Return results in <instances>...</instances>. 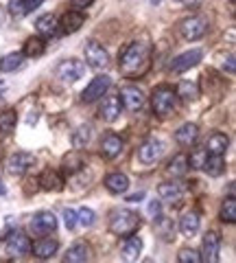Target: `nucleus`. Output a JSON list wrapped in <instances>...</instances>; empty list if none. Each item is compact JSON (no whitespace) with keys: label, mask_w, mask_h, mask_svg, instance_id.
<instances>
[{"label":"nucleus","mask_w":236,"mask_h":263,"mask_svg":"<svg viewBox=\"0 0 236 263\" xmlns=\"http://www.w3.org/2000/svg\"><path fill=\"white\" fill-rule=\"evenodd\" d=\"M118 66L125 77H138L149 66V53L140 42H132L123 48V53L118 57Z\"/></svg>","instance_id":"obj_1"},{"label":"nucleus","mask_w":236,"mask_h":263,"mask_svg":"<svg viewBox=\"0 0 236 263\" xmlns=\"http://www.w3.org/2000/svg\"><path fill=\"white\" fill-rule=\"evenodd\" d=\"M138 228H140V217L134 211L116 209L110 213V230L114 235L127 237V235H134Z\"/></svg>","instance_id":"obj_2"},{"label":"nucleus","mask_w":236,"mask_h":263,"mask_svg":"<svg viewBox=\"0 0 236 263\" xmlns=\"http://www.w3.org/2000/svg\"><path fill=\"white\" fill-rule=\"evenodd\" d=\"M151 108L158 117H166L177 108V95L168 86H160L151 97Z\"/></svg>","instance_id":"obj_3"},{"label":"nucleus","mask_w":236,"mask_h":263,"mask_svg":"<svg viewBox=\"0 0 236 263\" xmlns=\"http://www.w3.org/2000/svg\"><path fill=\"white\" fill-rule=\"evenodd\" d=\"M208 31V20L203 18V15H190V18H184L180 22V33L184 40H190V42H195V40H201L203 35H206Z\"/></svg>","instance_id":"obj_4"},{"label":"nucleus","mask_w":236,"mask_h":263,"mask_svg":"<svg viewBox=\"0 0 236 263\" xmlns=\"http://www.w3.org/2000/svg\"><path fill=\"white\" fill-rule=\"evenodd\" d=\"M55 228H57V217L53 215L51 211H39L29 221V230H31V235H35V237L53 233Z\"/></svg>","instance_id":"obj_5"},{"label":"nucleus","mask_w":236,"mask_h":263,"mask_svg":"<svg viewBox=\"0 0 236 263\" xmlns=\"http://www.w3.org/2000/svg\"><path fill=\"white\" fill-rule=\"evenodd\" d=\"M85 62L90 64L92 68H96V70H105L110 66V55L103 48V44L90 40V42L85 44Z\"/></svg>","instance_id":"obj_6"},{"label":"nucleus","mask_w":236,"mask_h":263,"mask_svg":"<svg viewBox=\"0 0 236 263\" xmlns=\"http://www.w3.org/2000/svg\"><path fill=\"white\" fill-rule=\"evenodd\" d=\"M85 75V64L79 60H66L57 66V77H59L63 84H72V81H79Z\"/></svg>","instance_id":"obj_7"},{"label":"nucleus","mask_w":236,"mask_h":263,"mask_svg":"<svg viewBox=\"0 0 236 263\" xmlns=\"http://www.w3.org/2000/svg\"><path fill=\"white\" fill-rule=\"evenodd\" d=\"M203 60V53L199 48H192V51H186V53H180L177 57H173L168 64V70L170 72H184V70H190L192 66H197L199 62Z\"/></svg>","instance_id":"obj_8"},{"label":"nucleus","mask_w":236,"mask_h":263,"mask_svg":"<svg viewBox=\"0 0 236 263\" xmlns=\"http://www.w3.org/2000/svg\"><path fill=\"white\" fill-rule=\"evenodd\" d=\"M110 86H112V79H110L108 75L94 77V79L90 81V86L83 90L81 99H83V103H94V101H99V99L110 90Z\"/></svg>","instance_id":"obj_9"},{"label":"nucleus","mask_w":236,"mask_h":263,"mask_svg":"<svg viewBox=\"0 0 236 263\" xmlns=\"http://www.w3.org/2000/svg\"><path fill=\"white\" fill-rule=\"evenodd\" d=\"M35 164V158L31 154H24V152H20V154H13L9 160H7V174L9 176H24L27 171L31 169Z\"/></svg>","instance_id":"obj_10"},{"label":"nucleus","mask_w":236,"mask_h":263,"mask_svg":"<svg viewBox=\"0 0 236 263\" xmlns=\"http://www.w3.org/2000/svg\"><path fill=\"white\" fill-rule=\"evenodd\" d=\"M118 99H120V103H123L129 112H140L142 105H144L142 90L136 88V86H125L123 90H120V97Z\"/></svg>","instance_id":"obj_11"},{"label":"nucleus","mask_w":236,"mask_h":263,"mask_svg":"<svg viewBox=\"0 0 236 263\" xmlns=\"http://www.w3.org/2000/svg\"><path fill=\"white\" fill-rule=\"evenodd\" d=\"M164 154V145L156 138H151V141H146L140 145V149H138V160L144 162V164H153L158 162V158Z\"/></svg>","instance_id":"obj_12"},{"label":"nucleus","mask_w":236,"mask_h":263,"mask_svg":"<svg viewBox=\"0 0 236 263\" xmlns=\"http://www.w3.org/2000/svg\"><path fill=\"white\" fill-rule=\"evenodd\" d=\"M219 252H221V237L214 230H210V233L203 237V254L201 259L208 261V263H217L219 261Z\"/></svg>","instance_id":"obj_13"},{"label":"nucleus","mask_w":236,"mask_h":263,"mask_svg":"<svg viewBox=\"0 0 236 263\" xmlns=\"http://www.w3.org/2000/svg\"><path fill=\"white\" fill-rule=\"evenodd\" d=\"M31 250H33V254L37 259H51V257H55V254H57V250H59V241L42 235V239H37L35 243H31Z\"/></svg>","instance_id":"obj_14"},{"label":"nucleus","mask_w":236,"mask_h":263,"mask_svg":"<svg viewBox=\"0 0 236 263\" xmlns=\"http://www.w3.org/2000/svg\"><path fill=\"white\" fill-rule=\"evenodd\" d=\"M7 252L13 254V257H22V254L31 252V241H29V237L22 235V233L9 235V239H7Z\"/></svg>","instance_id":"obj_15"},{"label":"nucleus","mask_w":236,"mask_h":263,"mask_svg":"<svg viewBox=\"0 0 236 263\" xmlns=\"http://www.w3.org/2000/svg\"><path fill=\"white\" fill-rule=\"evenodd\" d=\"M120 252H123V257L127 261H136L138 257H140V252H142V239L140 237H136V235H127L123 246H120Z\"/></svg>","instance_id":"obj_16"},{"label":"nucleus","mask_w":236,"mask_h":263,"mask_svg":"<svg viewBox=\"0 0 236 263\" xmlns=\"http://www.w3.org/2000/svg\"><path fill=\"white\" fill-rule=\"evenodd\" d=\"M105 189L114 195L125 193L129 189V178L125 174H120V171H114V174H110L108 178H105Z\"/></svg>","instance_id":"obj_17"},{"label":"nucleus","mask_w":236,"mask_h":263,"mask_svg":"<svg viewBox=\"0 0 236 263\" xmlns=\"http://www.w3.org/2000/svg\"><path fill=\"white\" fill-rule=\"evenodd\" d=\"M101 152L105 158H116V156L123 152V138L118 134H108L101 141Z\"/></svg>","instance_id":"obj_18"},{"label":"nucleus","mask_w":236,"mask_h":263,"mask_svg":"<svg viewBox=\"0 0 236 263\" xmlns=\"http://www.w3.org/2000/svg\"><path fill=\"white\" fill-rule=\"evenodd\" d=\"M39 186L44 189V191H51V193H55V191H61L63 189V178L57 174V171H53V169H46L42 176H39Z\"/></svg>","instance_id":"obj_19"},{"label":"nucleus","mask_w":236,"mask_h":263,"mask_svg":"<svg viewBox=\"0 0 236 263\" xmlns=\"http://www.w3.org/2000/svg\"><path fill=\"white\" fill-rule=\"evenodd\" d=\"M120 110H123V103H120L118 97H108L101 105V117L105 121H116L120 117Z\"/></svg>","instance_id":"obj_20"},{"label":"nucleus","mask_w":236,"mask_h":263,"mask_svg":"<svg viewBox=\"0 0 236 263\" xmlns=\"http://www.w3.org/2000/svg\"><path fill=\"white\" fill-rule=\"evenodd\" d=\"M35 29H37V33L51 37V35L57 33V29H59V22H57V18L53 13H44V15H39V18L35 20Z\"/></svg>","instance_id":"obj_21"},{"label":"nucleus","mask_w":236,"mask_h":263,"mask_svg":"<svg viewBox=\"0 0 236 263\" xmlns=\"http://www.w3.org/2000/svg\"><path fill=\"white\" fill-rule=\"evenodd\" d=\"M83 22H85V15L81 11H68L61 18V31L66 33V35L68 33H75V31H79L81 27H83Z\"/></svg>","instance_id":"obj_22"},{"label":"nucleus","mask_w":236,"mask_h":263,"mask_svg":"<svg viewBox=\"0 0 236 263\" xmlns=\"http://www.w3.org/2000/svg\"><path fill=\"white\" fill-rule=\"evenodd\" d=\"M197 134H199V127L195 125V123H184V125L175 132V141L180 145H195Z\"/></svg>","instance_id":"obj_23"},{"label":"nucleus","mask_w":236,"mask_h":263,"mask_svg":"<svg viewBox=\"0 0 236 263\" xmlns=\"http://www.w3.org/2000/svg\"><path fill=\"white\" fill-rule=\"evenodd\" d=\"M158 195H160V200H164V202H177L182 197V186L173 182V180H168V182H162L158 186Z\"/></svg>","instance_id":"obj_24"},{"label":"nucleus","mask_w":236,"mask_h":263,"mask_svg":"<svg viewBox=\"0 0 236 263\" xmlns=\"http://www.w3.org/2000/svg\"><path fill=\"white\" fill-rule=\"evenodd\" d=\"M180 230L184 237H195L199 233V215L197 213H186V215H182L180 219Z\"/></svg>","instance_id":"obj_25"},{"label":"nucleus","mask_w":236,"mask_h":263,"mask_svg":"<svg viewBox=\"0 0 236 263\" xmlns=\"http://www.w3.org/2000/svg\"><path fill=\"white\" fill-rule=\"evenodd\" d=\"M88 257H90V250H88V243L83 241H77L72 248L66 252V257H63V261L66 263H85Z\"/></svg>","instance_id":"obj_26"},{"label":"nucleus","mask_w":236,"mask_h":263,"mask_svg":"<svg viewBox=\"0 0 236 263\" xmlns=\"http://www.w3.org/2000/svg\"><path fill=\"white\" fill-rule=\"evenodd\" d=\"M186 171H188V160H186L184 154L175 156V158L168 162V167H166V174H168L170 178H184Z\"/></svg>","instance_id":"obj_27"},{"label":"nucleus","mask_w":236,"mask_h":263,"mask_svg":"<svg viewBox=\"0 0 236 263\" xmlns=\"http://www.w3.org/2000/svg\"><path fill=\"white\" fill-rule=\"evenodd\" d=\"M227 147H230V138H227L225 134H212L208 138V149L206 152H210V154H219V156H223L225 152H227Z\"/></svg>","instance_id":"obj_28"},{"label":"nucleus","mask_w":236,"mask_h":263,"mask_svg":"<svg viewBox=\"0 0 236 263\" xmlns=\"http://www.w3.org/2000/svg\"><path fill=\"white\" fill-rule=\"evenodd\" d=\"M203 169L208 171V176H221L223 171H225V160L221 158L219 154H210V158H206V164H203Z\"/></svg>","instance_id":"obj_29"},{"label":"nucleus","mask_w":236,"mask_h":263,"mask_svg":"<svg viewBox=\"0 0 236 263\" xmlns=\"http://www.w3.org/2000/svg\"><path fill=\"white\" fill-rule=\"evenodd\" d=\"M24 62V55L22 53H7L0 57V70H5V72H13L15 68H20Z\"/></svg>","instance_id":"obj_30"},{"label":"nucleus","mask_w":236,"mask_h":263,"mask_svg":"<svg viewBox=\"0 0 236 263\" xmlns=\"http://www.w3.org/2000/svg\"><path fill=\"white\" fill-rule=\"evenodd\" d=\"M44 53V40L42 37H29L24 42V48H22V55L24 57H39Z\"/></svg>","instance_id":"obj_31"},{"label":"nucleus","mask_w":236,"mask_h":263,"mask_svg":"<svg viewBox=\"0 0 236 263\" xmlns=\"http://www.w3.org/2000/svg\"><path fill=\"white\" fill-rule=\"evenodd\" d=\"M15 121H18V117L13 110H5L0 114V136H9L15 129Z\"/></svg>","instance_id":"obj_32"},{"label":"nucleus","mask_w":236,"mask_h":263,"mask_svg":"<svg viewBox=\"0 0 236 263\" xmlns=\"http://www.w3.org/2000/svg\"><path fill=\"white\" fill-rule=\"evenodd\" d=\"M175 95H177V99H184V101H195V99L199 97V90L192 81H182V84L177 86Z\"/></svg>","instance_id":"obj_33"},{"label":"nucleus","mask_w":236,"mask_h":263,"mask_svg":"<svg viewBox=\"0 0 236 263\" xmlns=\"http://www.w3.org/2000/svg\"><path fill=\"white\" fill-rule=\"evenodd\" d=\"M221 219L225 221V224H234L236 221V200H234V195H230L221 204Z\"/></svg>","instance_id":"obj_34"},{"label":"nucleus","mask_w":236,"mask_h":263,"mask_svg":"<svg viewBox=\"0 0 236 263\" xmlns=\"http://www.w3.org/2000/svg\"><path fill=\"white\" fill-rule=\"evenodd\" d=\"M72 147H75V149H81V147H85L88 143H90V127L88 125H81L79 129H75L72 132Z\"/></svg>","instance_id":"obj_35"},{"label":"nucleus","mask_w":236,"mask_h":263,"mask_svg":"<svg viewBox=\"0 0 236 263\" xmlns=\"http://www.w3.org/2000/svg\"><path fill=\"white\" fill-rule=\"evenodd\" d=\"M206 158H208V152L199 147V149H195L186 160H188V167H192V169H203V164H206Z\"/></svg>","instance_id":"obj_36"},{"label":"nucleus","mask_w":236,"mask_h":263,"mask_svg":"<svg viewBox=\"0 0 236 263\" xmlns=\"http://www.w3.org/2000/svg\"><path fill=\"white\" fill-rule=\"evenodd\" d=\"M158 226H160V228H158V235L162 237V239H166V241L173 239V235H175V233H168L170 228H175L173 221H170V219H164V217L160 215V217H158Z\"/></svg>","instance_id":"obj_37"},{"label":"nucleus","mask_w":236,"mask_h":263,"mask_svg":"<svg viewBox=\"0 0 236 263\" xmlns=\"http://www.w3.org/2000/svg\"><path fill=\"white\" fill-rule=\"evenodd\" d=\"M177 261L180 263H199L201 261V254L192 248H182L177 252Z\"/></svg>","instance_id":"obj_38"},{"label":"nucleus","mask_w":236,"mask_h":263,"mask_svg":"<svg viewBox=\"0 0 236 263\" xmlns=\"http://www.w3.org/2000/svg\"><path fill=\"white\" fill-rule=\"evenodd\" d=\"M94 219H96V215H94V211L92 209H79L77 211V224H81V226H92L94 224Z\"/></svg>","instance_id":"obj_39"},{"label":"nucleus","mask_w":236,"mask_h":263,"mask_svg":"<svg viewBox=\"0 0 236 263\" xmlns=\"http://www.w3.org/2000/svg\"><path fill=\"white\" fill-rule=\"evenodd\" d=\"M81 167H83V160H81L77 154L66 156V160H63V169H66L68 174H75V171H77V169H81Z\"/></svg>","instance_id":"obj_40"},{"label":"nucleus","mask_w":236,"mask_h":263,"mask_svg":"<svg viewBox=\"0 0 236 263\" xmlns=\"http://www.w3.org/2000/svg\"><path fill=\"white\" fill-rule=\"evenodd\" d=\"M9 13L13 15V18H24V15L29 13L24 0H9Z\"/></svg>","instance_id":"obj_41"},{"label":"nucleus","mask_w":236,"mask_h":263,"mask_svg":"<svg viewBox=\"0 0 236 263\" xmlns=\"http://www.w3.org/2000/svg\"><path fill=\"white\" fill-rule=\"evenodd\" d=\"M63 224H66L68 230H75V226H77V211L75 209L63 211Z\"/></svg>","instance_id":"obj_42"},{"label":"nucleus","mask_w":236,"mask_h":263,"mask_svg":"<svg viewBox=\"0 0 236 263\" xmlns=\"http://www.w3.org/2000/svg\"><path fill=\"white\" fill-rule=\"evenodd\" d=\"M146 211H149V217L151 219H158L162 215V204L158 200H153V202H149V209H146Z\"/></svg>","instance_id":"obj_43"},{"label":"nucleus","mask_w":236,"mask_h":263,"mask_svg":"<svg viewBox=\"0 0 236 263\" xmlns=\"http://www.w3.org/2000/svg\"><path fill=\"white\" fill-rule=\"evenodd\" d=\"M223 70L227 72V75H234V72H236V66H234V53L227 55V62L223 64Z\"/></svg>","instance_id":"obj_44"},{"label":"nucleus","mask_w":236,"mask_h":263,"mask_svg":"<svg viewBox=\"0 0 236 263\" xmlns=\"http://www.w3.org/2000/svg\"><path fill=\"white\" fill-rule=\"evenodd\" d=\"M177 5H182V7H199L203 0H175Z\"/></svg>","instance_id":"obj_45"},{"label":"nucleus","mask_w":236,"mask_h":263,"mask_svg":"<svg viewBox=\"0 0 236 263\" xmlns=\"http://www.w3.org/2000/svg\"><path fill=\"white\" fill-rule=\"evenodd\" d=\"M70 3L75 5L77 9H85V7H90V5L94 3V0H70Z\"/></svg>","instance_id":"obj_46"},{"label":"nucleus","mask_w":236,"mask_h":263,"mask_svg":"<svg viewBox=\"0 0 236 263\" xmlns=\"http://www.w3.org/2000/svg\"><path fill=\"white\" fill-rule=\"evenodd\" d=\"M44 0H24V5H27V11H33V9H37L39 5H42Z\"/></svg>","instance_id":"obj_47"},{"label":"nucleus","mask_w":236,"mask_h":263,"mask_svg":"<svg viewBox=\"0 0 236 263\" xmlns=\"http://www.w3.org/2000/svg\"><path fill=\"white\" fill-rule=\"evenodd\" d=\"M127 200H129V202H140V200H144V193L138 191L136 195H127Z\"/></svg>","instance_id":"obj_48"},{"label":"nucleus","mask_w":236,"mask_h":263,"mask_svg":"<svg viewBox=\"0 0 236 263\" xmlns=\"http://www.w3.org/2000/svg\"><path fill=\"white\" fill-rule=\"evenodd\" d=\"M7 193V189H5V184H3V180H0V197H3Z\"/></svg>","instance_id":"obj_49"},{"label":"nucleus","mask_w":236,"mask_h":263,"mask_svg":"<svg viewBox=\"0 0 236 263\" xmlns=\"http://www.w3.org/2000/svg\"><path fill=\"white\" fill-rule=\"evenodd\" d=\"M3 22H5V20H3V9H0V27H3Z\"/></svg>","instance_id":"obj_50"},{"label":"nucleus","mask_w":236,"mask_h":263,"mask_svg":"<svg viewBox=\"0 0 236 263\" xmlns=\"http://www.w3.org/2000/svg\"><path fill=\"white\" fill-rule=\"evenodd\" d=\"M151 3H153V5H160V3H162V0H151Z\"/></svg>","instance_id":"obj_51"},{"label":"nucleus","mask_w":236,"mask_h":263,"mask_svg":"<svg viewBox=\"0 0 236 263\" xmlns=\"http://www.w3.org/2000/svg\"><path fill=\"white\" fill-rule=\"evenodd\" d=\"M0 88H3V84H0Z\"/></svg>","instance_id":"obj_52"}]
</instances>
